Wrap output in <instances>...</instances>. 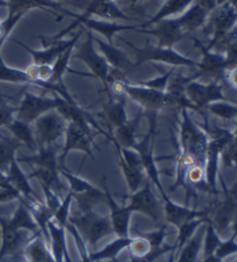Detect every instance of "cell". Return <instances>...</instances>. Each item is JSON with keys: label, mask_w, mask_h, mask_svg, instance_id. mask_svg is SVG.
Listing matches in <instances>:
<instances>
[{"label": "cell", "mask_w": 237, "mask_h": 262, "mask_svg": "<svg viewBox=\"0 0 237 262\" xmlns=\"http://www.w3.org/2000/svg\"><path fill=\"white\" fill-rule=\"evenodd\" d=\"M20 198L21 195L15 188H0V203Z\"/></svg>", "instance_id": "83f0119b"}, {"label": "cell", "mask_w": 237, "mask_h": 262, "mask_svg": "<svg viewBox=\"0 0 237 262\" xmlns=\"http://www.w3.org/2000/svg\"><path fill=\"white\" fill-rule=\"evenodd\" d=\"M20 201V205L17 208V210L15 211L14 216H13L11 220H8L11 223V225L13 228H15L17 230H28L33 233H42L41 230H38L39 228L35 222L34 217L32 213H30L29 209L26 207V204L22 202V200L19 199Z\"/></svg>", "instance_id": "7c38bea8"}, {"label": "cell", "mask_w": 237, "mask_h": 262, "mask_svg": "<svg viewBox=\"0 0 237 262\" xmlns=\"http://www.w3.org/2000/svg\"><path fill=\"white\" fill-rule=\"evenodd\" d=\"M121 166H122L123 173H124L125 176L127 186H129V188L132 193H135V191L141 188L145 181H146V177H145V173H144V167L126 164L122 158H121Z\"/></svg>", "instance_id": "e0dca14e"}, {"label": "cell", "mask_w": 237, "mask_h": 262, "mask_svg": "<svg viewBox=\"0 0 237 262\" xmlns=\"http://www.w3.org/2000/svg\"><path fill=\"white\" fill-rule=\"evenodd\" d=\"M61 99H44L35 97L33 94L26 93L25 99L19 107L16 108L17 120L26 122V123H32L39 116L49 112L50 109L58 108Z\"/></svg>", "instance_id": "277c9868"}, {"label": "cell", "mask_w": 237, "mask_h": 262, "mask_svg": "<svg viewBox=\"0 0 237 262\" xmlns=\"http://www.w3.org/2000/svg\"><path fill=\"white\" fill-rule=\"evenodd\" d=\"M140 121V115L138 117H135L132 121H126L124 124H122L121 126H118L116 129V137L118 143L121 144V147L124 148H129V147H133L137 145L135 143V130H137L138 123Z\"/></svg>", "instance_id": "2e32d148"}, {"label": "cell", "mask_w": 237, "mask_h": 262, "mask_svg": "<svg viewBox=\"0 0 237 262\" xmlns=\"http://www.w3.org/2000/svg\"><path fill=\"white\" fill-rule=\"evenodd\" d=\"M91 43L87 42L85 46L82 47V49L80 50V54L79 57L82 58L83 60H86L88 63L89 67L93 70V72L96 73V76L100 77L101 79H103L105 81V78L108 77L109 74V67L105 64L102 59H101L95 52L91 50Z\"/></svg>", "instance_id": "5bb4252c"}, {"label": "cell", "mask_w": 237, "mask_h": 262, "mask_svg": "<svg viewBox=\"0 0 237 262\" xmlns=\"http://www.w3.org/2000/svg\"><path fill=\"white\" fill-rule=\"evenodd\" d=\"M200 224V221H188L186 223H184L181 226H179L178 230H179V233H178V238H177V242L175 244V246H176V250L177 248H181L185 245L186 242L190 237L192 235V232L195 231V229L197 228Z\"/></svg>", "instance_id": "d4e9b609"}, {"label": "cell", "mask_w": 237, "mask_h": 262, "mask_svg": "<svg viewBox=\"0 0 237 262\" xmlns=\"http://www.w3.org/2000/svg\"><path fill=\"white\" fill-rule=\"evenodd\" d=\"M122 92H125L135 101L143 104L146 108V113H157V111L167 107V95L163 91L149 87H135L122 81Z\"/></svg>", "instance_id": "8992f818"}, {"label": "cell", "mask_w": 237, "mask_h": 262, "mask_svg": "<svg viewBox=\"0 0 237 262\" xmlns=\"http://www.w3.org/2000/svg\"><path fill=\"white\" fill-rule=\"evenodd\" d=\"M0 226H2V248H0V259L7 255L19 256L26 251L28 245V239L22 230L13 228L7 218L0 217Z\"/></svg>", "instance_id": "5b68a950"}, {"label": "cell", "mask_w": 237, "mask_h": 262, "mask_svg": "<svg viewBox=\"0 0 237 262\" xmlns=\"http://www.w3.org/2000/svg\"><path fill=\"white\" fill-rule=\"evenodd\" d=\"M131 240H132V238L130 237H120L118 239L113 240L111 244L105 246L103 250H101L98 253H94V254L88 255V260L89 262H96L103 259H113L122 250H124L125 247L130 246Z\"/></svg>", "instance_id": "ac0fdd59"}, {"label": "cell", "mask_w": 237, "mask_h": 262, "mask_svg": "<svg viewBox=\"0 0 237 262\" xmlns=\"http://www.w3.org/2000/svg\"><path fill=\"white\" fill-rule=\"evenodd\" d=\"M7 126L8 129L12 131V134L14 135V137L17 142L20 144L22 143L25 145H27L29 148L34 150L35 138L28 123H26V122H22L17 119H13L10 123L7 124Z\"/></svg>", "instance_id": "ffe728a7"}, {"label": "cell", "mask_w": 237, "mask_h": 262, "mask_svg": "<svg viewBox=\"0 0 237 262\" xmlns=\"http://www.w3.org/2000/svg\"><path fill=\"white\" fill-rule=\"evenodd\" d=\"M20 143L16 139H8L0 137V172H7L11 161L15 158V150Z\"/></svg>", "instance_id": "44dd1931"}, {"label": "cell", "mask_w": 237, "mask_h": 262, "mask_svg": "<svg viewBox=\"0 0 237 262\" xmlns=\"http://www.w3.org/2000/svg\"><path fill=\"white\" fill-rule=\"evenodd\" d=\"M16 112V108H12L0 98V125H7L13 120V113Z\"/></svg>", "instance_id": "4316f807"}, {"label": "cell", "mask_w": 237, "mask_h": 262, "mask_svg": "<svg viewBox=\"0 0 237 262\" xmlns=\"http://www.w3.org/2000/svg\"><path fill=\"white\" fill-rule=\"evenodd\" d=\"M164 202V218L167 223L174 224L179 228L184 223L192 221L193 218L201 215L200 212H196L186 207H181V205L175 204L168 196L163 199Z\"/></svg>", "instance_id": "9c48e42d"}, {"label": "cell", "mask_w": 237, "mask_h": 262, "mask_svg": "<svg viewBox=\"0 0 237 262\" xmlns=\"http://www.w3.org/2000/svg\"><path fill=\"white\" fill-rule=\"evenodd\" d=\"M90 143L91 138L88 124H79L77 122L69 121L66 126V143H65L61 160L71 150H81L91 156Z\"/></svg>", "instance_id": "52a82bcc"}, {"label": "cell", "mask_w": 237, "mask_h": 262, "mask_svg": "<svg viewBox=\"0 0 237 262\" xmlns=\"http://www.w3.org/2000/svg\"><path fill=\"white\" fill-rule=\"evenodd\" d=\"M102 186L105 194V202H107L109 208H110V216L109 217H110L113 232L122 238L129 237V223L132 211L130 210L127 205L125 208H121L116 203V201L113 200L110 191H109L105 177H103L102 179Z\"/></svg>", "instance_id": "ba28073f"}, {"label": "cell", "mask_w": 237, "mask_h": 262, "mask_svg": "<svg viewBox=\"0 0 237 262\" xmlns=\"http://www.w3.org/2000/svg\"><path fill=\"white\" fill-rule=\"evenodd\" d=\"M129 248H130L131 256L144 255L152 250L151 244L148 243V240L146 239V237H145L144 234H140V235H138V237L132 238Z\"/></svg>", "instance_id": "484cf974"}, {"label": "cell", "mask_w": 237, "mask_h": 262, "mask_svg": "<svg viewBox=\"0 0 237 262\" xmlns=\"http://www.w3.org/2000/svg\"><path fill=\"white\" fill-rule=\"evenodd\" d=\"M104 119L107 121L108 125L111 128L117 129L118 126L124 124L126 120L125 113V101L124 99L117 100V101H111L104 109Z\"/></svg>", "instance_id": "9a60e30c"}, {"label": "cell", "mask_w": 237, "mask_h": 262, "mask_svg": "<svg viewBox=\"0 0 237 262\" xmlns=\"http://www.w3.org/2000/svg\"><path fill=\"white\" fill-rule=\"evenodd\" d=\"M201 245V237L200 234L196 235L195 238L187 240L185 245H184L181 250V255L177 262H196L197 255L200 250Z\"/></svg>", "instance_id": "7402d4cb"}, {"label": "cell", "mask_w": 237, "mask_h": 262, "mask_svg": "<svg viewBox=\"0 0 237 262\" xmlns=\"http://www.w3.org/2000/svg\"><path fill=\"white\" fill-rule=\"evenodd\" d=\"M0 188H14L8 181L6 174H4L3 172H0Z\"/></svg>", "instance_id": "f1b7e54d"}, {"label": "cell", "mask_w": 237, "mask_h": 262, "mask_svg": "<svg viewBox=\"0 0 237 262\" xmlns=\"http://www.w3.org/2000/svg\"><path fill=\"white\" fill-rule=\"evenodd\" d=\"M174 261V254H171L169 257V261L168 262H173Z\"/></svg>", "instance_id": "4dcf8cb0"}, {"label": "cell", "mask_w": 237, "mask_h": 262, "mask_svg": "<svg viewBox=\"0 0 237 262\" xmlns=\"http://www.w3.org/2000/svg\"><path fill=\"white\" fill-rule=\"evenodd\" d=\"M69 222L80 230L83 238L91 246H95L100 239L112 234V224L109 216H99L94 210L82 212V215L71 217Z\"/></svg>", "instance_id": "6da1fadb"}, {"label": "cell", "mask_w": 237, "mask_h": 262, "mask_svg": "<svg viewBox=\"0 0 237 262\" xmlns=\"http://www.w3.org/2000/svg\"><path fill=\"white\" fill-rule=\"evenodd\" d=\"M73 199L77 200L78 207L81 212H87L93 210L98 203L105 202V194L104 191H101L100 189L93 187V188L85 191V193L73 195Z\"/></svg>", "instance_id": "d6986e66"}, {"label": "cell", "mask_w": 237, "mask_h": 262, "mask_svg": "<svg viewBox=\"0 0 237 262\" xmlns=\"http://www.w3.org/2000/svg\"><path fill=\"white\" fill-rule=\"evenodd\" d=\"M35 130L41 146L52 145L64 131H66L65 119L59 113H46L34 121Z\"/></svg>", "instance_id": "3957f363"}, {"label": "cell", "mask_w": 237, "mask_h": 262, "mask_svg": "<svg viewBox=\"0 0 237 262\" xmlns=\"http://www.w3.org/2000/svg\"><path fill=\"white\" fill-rule=\"evenodd\" d=\"M129 209L132 212L139 211L143 212L145 215L152 218V221L155 223V224L162 225V222H163L164 218V207L162 205L159 200L156 199L151 187V180L147 178L146 181L143 185L141 188L132 193V196L130 199Z\"/></svg>", "instance_id": "7a4b0ae2"}, {"label": "cell", "mask_w": 237, "mask_h": 262, "mask_svg": "<svg viewBox=\"0 0 237 262\" xmlns=\"http://www.w3.org/2000/svg\"><path fill=\"white\" fill-rule=\"evenodd\" d=\"M72 200H73V193L69 190L66 195V198L61 201L59 208L57 209L55 216L52 218V221H54L57 225L60 226V228H66L68 213H69V207H71Z\"/></svg>", "instance_id": "603a6c76"}, {"label": "cell", "mask_w": 237, "mask_h": 262, "mask_svg": "<svg viewBox=\"0 0 237 262\" xmlns=\"http://www.w3.org/2000/svg\"><path fill=\"white\" fill-rule=\"evenodd\" d=\"M7 3L4 2V0H0V6H6Z\"/></svg>", "instance_id": "f546056e"}, {"label": "cell", "mask_w": 237, "mask_h": 262, "mask_svg": "<svg viewBox=\"0 0 237 262\" xmlns=\"http://www.w3.org/2000/svg\"><path fill=\"white\" fill-rule=\"evenodd\" d=\"M176 246H169V245H162L160 247L152 248L151 251L146 254L140 255V256H131L130 262H154L155 260L159 259L162 254H165L169 251H175Z\"/></svg>", "instance_id": "cb8c5ba5"}, {"label": "cell", "mask_w": 237, "mask_h": 262, "mask_svg": "<svg viewBox=\"0 0 237 262\" xmlns=\"http://www.w3.org/2000/svg\"><path fill=\"white\" fill-rule=\"evenodd\" d=\"M25 252L27 253L30 262H56L55 257L48 251L41 233L36 234V238L28 243Z\"/></svg>", "instance_id": "4fadbf2b"}, {"label": "cell", "mask_w": 237, "mask_h": 262, "mask_svg": "<svg viewBox=\"0 0 237 262\" xmlns=\"http://www.w3.org/2000/svg\"><path fill=\"white\" fill-rule=\"evenodd\" d=\"M48 230L51 235V245L54 251L56 262H63L65 259L66 262H72L66 248V239H65V228H60L54 221L48 223Z\"/></svg>", "instance_id": "30bf717a"}, {"label": "cell", "mask_w": 237, "mask_h": 262, "mask_svg": "<svg viewBox=\"0 0 237 262\" xmlns=\"http://www.w3.org/2000/svg\"><path fill=\"white\" fill-rule=\"evenodd\" d=\"M6 176L11 185L19 191L20 195L23 196L25 200H32L36 198L34 190L32 189V186L29 185L27 177H26L23 172L20 169L15 158L11 161V165L10 167H8Z\"/></svg>", "instance_id": "8fae6325"}]
</instances>
